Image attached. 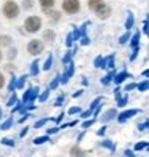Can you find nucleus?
<instances>
[{
  "mask_svg": "<svg viewBox=\"0 0 149 157\" xmlns=\"http://www.w3.org/2000/svg\"><path fill=\"white\" fill-rule=\"evenodd\" d=\"M117 101H119V103H117V106H120V108H124V106L127 104V101H128V96H124V98H119V99H117Z\"/></svg>",
  "mask_w": 149,
  "mask_h": 157,
  "instance_id": "36",
  "label": "nucleus"
},
{
  "mask_svg": "<svg viewBox=\"0 0 149 157\" xmlns=\"http://www.w3.org/2000/svg\"><path fill=\"white\" fill-rule=\"evenodd\" d=\"M63 10L67 15H74L80 10V2L79 0H63Z\"/></svg>",
  "mask_w": 149,
  "mask_h": 157,
  "instance_id": "4",
  "label": "nucleus"
},
{
  "mask_svg": "<svg viewBox=\"0 0 149 157\" xmlns=\"http://www.w3.org/2000/svg\"><path fill=\"white\" fill-rule=\"evenodd\" d=\"M136 88H138L139 91H147V88H149V80H147V78H144L143 82H139V83L136 85Z\"/></svg>",
  "mask_w": 149,
  "mask_h": 157,
  "instance_id": "18",
  "label": "nucleus"
},
{
  "mask_svg": "<svg viewBox=\"0 0 149 157\" xmlns=\"http://www.w3.org/2000/svg\"><path fill=\"white\" fill-rule=\"evenodd\" d=\"M99 146H101V147H106V149H109V151H112V152L116 151V144H114L112 141H109V140H104Z\"/></svg>",
  "mask_w": 149,
  "mask_h": 157,
  "instance_id": "17",
  "label": "nucleus"
},
{
  "mask_svg": "<svg viewBox=\"0 0 149 157\" xmlns=\"http://www.w3.org/2000/svg\"><path fill=\"white\" fill-rule=\"evenodd\" d=\"M59 78H61L59 75H56V77L53 78V82L50 83V90H55L56 87H58V85H59Z\"/></svg>",
  "mask_w": 149,
  "mask_h": 157,
  "instance_id": "32",
  "label": "nucleus"
},
{
  "mask_svg": "<svg viewBox=\"0 0 149 157\" xmlns=\"http://www.w3.org/2000/svg\"><path fill=\"white\" fill-rule=\"evenodd\" d=\"M47 122H48V119H47V117H45V119H40V120H37V122L34 124V127H35V128H40V127H44Z\"/></svg>",
  "mask_w": 149,
  "mask_h": 157,
  "instance_id": "34",
  "label": "nucleus"
},
{
  "mask_svg": "<svg viewBox=\"0 0 149 157\" xmlns=\"http://www.w3.org/2000/svg\"><path fill=\"white\" fill-rule=\"evenodd\" d=\"M16 53H18V50H16V48L10 50V52H8V58H10V59H15V58H16Z\"/></svg>",
  "mask_w": 149,
  "mask_h": 157,
  "instance_id": "40",
  "label": "nucleus"
},
{
  "mask_svg": "<svg viewBox=\"0 0 149 157\" xmlns=\"http://www.w3.org/2000/svg\"><path fill=\"white\" fill-rule=\"evenodd\" d=\"M74 63L71 61V63H67L66 64V71H64V74H63V77L59 78V82H63V83H67L69 82V78L74 75Z\"/></svg>",
  "mask_w": 149,
  "mask_h": 157,
  "instance_id": "7",
  "label": "nucleus"
},
{
  "mask_svg": "<svg viewBox=\"0 0 149 157\" xmlns=\"http://www.w3.org/2000/svg\"><path fill=\"white\" fill-rule=\"evenodd\" d=\"M139 112V109H130V111H125V112H122V114H117V120L120 124H124V122H127L128 119H132L133 116H136V114Z\"/></svg>",
  "mask_w": 149,
  "mask_h": 157,
  "instance_id": "8",
  "label": "nucleus"
},
{
  "mask_svg": "<svg viewBox=\"0 0 149 157\" xmlns=\"http://www.w3.org/2000/svg\"><path fill=\"white\" fill-rule=\"evenodd\" d=\"M133 23H135V16L132 15V13H128V18H127V21H125V27H127V31H130L132 27H133Z\"/></svg>",
  "mask_w": 149,
  "mask_h": 157,
  "instance_id": "19",
  "label": "nucleus"
},
{
  "mask_svg": "<svg viewBox=\"0 0 149 157\" xmlns=\"http://www.w3.org/2000/svg\"><path fill=\"white\" fill-rule=\"evenodd\" d=\"M103 59H104L103 56H98V58L95 59V66L96 67H103Z\"/></svg>",
  "mask_w": 149,
  "mask_h": 157,
  "instance_id": "39",
  "label": "nucleus"
},
{
  "mask_svg": "<svg viewBox=\"0 0 149 157\" xmlns=\"http://www.w3.org/2000/svg\"><path fill=\"white\" fill-rule=\"evenodd\" d=\"M39 74V61H34L31 64V75H37Z\"/></svg>",
  "mask_w": 149,
  "mask_h": 157,
  "instance_id": "27",
  "label": "nucleus"
},
{
  "mask_svg": "<svg viewBox=\"0 0 149 157\" xmlns=\"http://www.w3.org/2000/svg\"><path fill=\"white\" fill-rule=\"evenodd\" d=\"M52 66H53V56H48L47 61L44 63V71H50Z\"/></svg>",
  "mask_w": 149,
  "mask_h": 157,
  "instance_id": "25",
  "label": "nucleus"
},
{
  "mask_svg": "<svg viewBox=\"0 0 149 157\" xmlns=\"http://www.w3.org/2000/svg\"><path fill=\"white\" fill-rule=\"evenodd\" d=\"M39 93H40L39 88H29L24 93V96H23V103L24 104H32V101L39 96Z\"/></svg>",
  "mask_w": 149,
  "mask_h": 157,
  "instance_id": "5",
  "label": "nucleus"
},
{
  "mask_svg": "<svg viewBox=\"0 0 149 157\" xmlns=\"http://www.w3.org/2000/svg\"><path fill=\"white\" fill-rule=\"evenodd\" d=\"M79 112H80V108H77V106H74V108H71V109L67 111L69 116H74V114H79Z\"/></svg>",
  "mask_w": 149,
  "mask_h": 157,
  "instance_id": "38",
  "label": "nucleus"
},
{
  "mask_svg": "<svg viewBox=\"0 0 149 157\" xmlns=\"http://www.w3.org/2000/svg\"><path fill=\"white\" fill-rule=\"evenodd\" d=\"M125 155H127V157H135V155H133V151H128V149L125 151Z\"/></svg>",
  "mask_w": 149,
  "mask_h": 157,
  "instance_id": "53",
  "label": "nucleus"
},
{
  "mask_svg": "<svg viewBox=\"0 0 149 157\" xmlns=\"http://www.w3.org/2000/svg\"><path fill=\"white\" fill-rule=\"evenodd\" d=\"M27 130H29V128H27V127H26V128H24V130H23V132H21V136H26V133H27Z\"/></svg>",
  "mask_w": 149,
  "mask_h": 157,
  "instance_id": "55",
  "label": "nucleus"
},
{
  "mask_svg": "<svg viewBox=\"0 0 149 157\" xmlns=\"http://www.w3.org/2000/svg\"><path fill=\"white\" fill-rule=\"evenodd\" d=\"M135 88H136V83H128V85L125 87V91H132V90H135Z\"/></svg>",
  "mask_w": 149,
  "mask_h": 157,
  "instance_id": "47",
  "label": "nucleus"
},
{
  "mask_svg": "<svg viewBox=\"0 0 149 157\" xmlns=\"http://www.w3.org/2000/svg\"><path fill=\"white\" fill-rule=\"evenodd\" d=\"M128 40H130V35H128V34H125V35H122V37H120L119 42H120V44H127Z\"/></svg>",
  "mask_w": 149,
  "mask_h": 157,
  "instance_id": "43",
  "label": "nucleus"
},
{
  "mask_svg": "<svg viewBox=\"0 0 149 157\" xmlns=\"http://www.w3.org/2000/svg\"><path fill=\"white\" fill-rule=\"evenodd\" d=\"M130 47L132 48H139V32H136L133 35V37L130 39Z\"/></svg>",
  "mask_w": 149,
  "mask_h": 157,
  "instance_id": "16",
  "label": "nucleus"
},
{
  "mask_svg": "<svg viewBox=\"0 0 149 157\" xmlns=\"http://www.w3.org/2000/svg\"><path fill=\"white\" fill-rule=\"evenodd\" d=\"M44 48H45L44 42L39 40V39H32L29 44H27V53H31L32 56H37L44 52Z\"/></svg>",
  "mask_w": 149,
  "mask_h": 157,
  "instance_id": "3",
  "label": "nucleus"
},
{
  "mask_svg": "<svg viewBox=\"0 0 149 157\" xmlns=\"http://www.w3.org/2000/svg\"><path fill=\"white\" fill-rule=\"evenodd\" d=\"M80 40H82V42H80L82 45H88V44H90V39L87 37V35H82V37H80Z\"/></svg>",
  "mask_w": 149,
  "mask_h": 157,
  "instance_id": "44",
  "label": "nucleus"
},
{
  "mask_svg": "<svg viewBox=\"0 0 149 157\" xmlns=\"http://www.w3.org/2000/svg\"><path fill=\"white\" fill-rule=\"evenodd\" d=\"M45 13H47V16L50 18V19H53V21H59V13L56 11V10H45Z\"/></svg>",
  "mask_w": 149,
  "mask_h": 157,
  "instance_id": "15",
  "label": "nucleus"
},
{
  "mask_svg": "<svg viewBox=\"0 0 149 157\" xmlns=\"http://www.w3.org/2000/svg\"><path fill=\"white\" fill-rule=\"evenodd\" d=\"M5 87V75L0 72V88H3Z\"/></svg>",
  "mask_w": 149,
  "mask_h": 157,
  "instance_id": "49",
  "label": "nucleus"
},
{
  "mask_svg": "<svg viewBox=\"0 0 149 157\" xmlns=\"http://www.w3.org/2000/svg\"><path fill=\"white\" fill-rule=\"evenodd\" d=\"M23 6H24V10H31L34 3H32V0H23Z\"/></svg>",
  "mask_w": 149,
  "mask_h": 157,
  "instance_id": "35",
  "label": "nucleus"
},
{
  "mask_svg": "<svg viewBox=\"0 0 149 157\" xmlns=\"http://www.w3.org/2000/svg\"><path fill=\"white\" fill-rule=\"evenodd\" d=\"M26 75H23V77H19V78H16V90H21L24 87V82H26Z\"/></svg>",
  "mask_w": 149,
  "mask_h": 157,
  "instance_id": "28",
  "label": "nucleus"
},
{
  "mask_svg": "<svg viewBox=\"0 0 149 157\" xmlns=\"http://www.w3.org/2000/svg\"><path fill=\"white\" fill-rule=\"evenodd\" d=\"M2 116H3V112H2V109H0V119H2Z\"/></svg>",
  "mask_w": 149,
  "mask_h": 157,
  "instance_id": "58",
  "label": "nucleus"
},
{
  "mask_svg": "<svg viewBox=\"0 0 149 157\" xmlns=\"http://www.w3.org/2000/svg\"><path fill=\"white\" fill-rule=\"evenodd\" d=\"M101 101H103V98H99V96H98V98H95L93 101H91V104H90L88 111H91V112H93V111L98 108V106H99V103H101Z\"/></svg>",
  "mask_w": 149,
  "mask_h": 157,
  "instance_id": "20",
  "label": "nucleus"
},
{
  "mask_svg": "<svg viewBox=\"0 0 149 157\" xmlns=\"http://www.w3.org/2000/svg\"><path fill=\"white\" fill-rule=\"evenodd\" d=\"M88 116H91V111H85V112L80 114V117H82V119H87Z\"/></svg>",
  "mask_w": 149,
  "mask_h": 157,
  "instance_id": "50",
  "label": "nucleus"
},
{
  "mask_svg": "<svg viewBox=\"0 0 149 157\" xmlns=\"http://www.w3.org/2000/svg\"><path fill=\"white\" fill-rule=\"evenodd\" d=\"M144 149H147V141H141L135 144V151H144Z\"/></svg>",
  "mask_w": 149,
  "mask_h": 157,
  "instance_id": "23",
  "label": "nucleus"
},
{
  "mask_svg": "<svg viewBox=\"0 0 149 157\" xmlns=\"http://www.w3.org/2000/svg\"><path fill=\"white\" fill-rule=\"evenodd\" d=\"M40 27H42V19H40L39 16H29V18H26V21H24V29H26L27 32L35 34V32L40 31Z\"/></svg>",
  "mask_w": 149,
  "mask_h": 157,
  "instance_id": "2",
  "label": "nucleus"
},
{
  "mask_svg": "<svg viewBox=\"0 0 149 157\" xmlns=\"http://www.w3.org/2000/svg\"><path fill=\"white\" fill-rule=\"evenodd\" d=\"M138 52H139V48H133V53H132V56H130V59H132V61H133V59H136Z\"/></svg>",
  "mask_w": 149,
  "mask_h": 157,
  "instance_id": "46",
  "label": "nucleus"
},
{
  "mask_svg": "<svg viewBox=\"0 0 149 157\" xmlns=\"http://www.w3.org/2000/svg\"><path fill=\"white\" fill-rule=\"evenodd\" d=\"M2 143H3V144H6V146H15V141L10 140V138H3Z\"/></svg>",
  "mask_w": 149,
  "mask_h": 157,
  "instance_id": "42",
  "label": "nucleus"
},
{
  "mask_svg": "<svg viewBox=\"0 0 149 157\" xmlns=\"http://www.w3.org/2000/svg\"><path fill=\"white\" fill-rule=\"evenodd\" d=\"M58 130H59L58 127H53V128H48V130H47V133H48V135H55V133L58 132Z\"/></svg>",
  "mask_w": 149,
  "mask_h": 157,
  "instance_id": "48",
  "label": "nucleus"
},
{
  "mask_svg": "<svg viewBox=\"0 0 149 157\" xmlns=\"http://www.w3.org/2000/svg\"><path fill=\"white\" fill-rule=\"evenodd\" d=\"M82 95V90H79V91H75V93H74V98H77V96H80Z\"/></svg>",
  "mask_w": 149,
  "mask_h": 157,
  "instance_id": "56",
  "label": "nucleus"
},
{
  "mask_svg": "<svg viewBox=\"0 0 149 157\" xmlns=\"http://www.w3.org/2000/svg\"><path fill=\"white\" fill-rule=\"evenodd\" d=\"M112 77H114L112 74H108V75H104V77L101 78V83H103V85H109V83L112 82Z\"/></svg>",
  "mask_w": 149,
  "mask_h": 157,
  "instance_id": "30",
  "label": "nucleus"
},
{
  "mask_svg": "<svg viewBox=\"0 0 149 157\" xmlns=\"http://www.w3.org/2000/svg\"><path fill=\"white\" fill-rule=\"evenodd\" d=\"M39 3L44 10H50L55 6V0H39Z\"/></svg>",
  "mask_w": 149,
  "mask_h": 157,
  "instance_id": "13",
  "label": "nucleus"
},
{
  "mask_svg": "<svg viewBox=\"0 0 149 157\" xmlns=\"http://www.w3.org/2000/svg\"><path fill=\"white\" fill-rule=\"evenodd\" d=\"M69 155L71 157H85V151L79 144H74L72 147L69 149Z\"/></svg>",
  "mask_w": 149,
  "mask_h": 157,
  "instance_id": "9",
  "label": "nucleus"
},
{
  "mask_svg": "<svg viewBox=\"0 0 149 157\" xmlns=\"http://www.w3.org/2000/svg\"><path fill=\"white\" fill-rule=\"evenodd\" d=\"M114 96H116V99H119V98H120V90H119V88H116V91H114Z\"/></svg>",
  "mask_w": 149,
  "mask_h": 157,
  "instance_id": "52",
  "label": "nucleus"
},
{
  "mask_svg": "<svg viewBox=\"0 0 149 157\" xmlns=\"http://www.w3.org/2000/svg\"><path fill=\"white\" fill-rule=\"evenodd\" d=\"M44 40H48V42H52V40H55V32H53L52 29H48V31H45V34H44Z\"/></svg>",
  "mask_w": 149,
  "mask_h": 157,
  "instance_id": "22",
  "label": "nucleus"
},
{
  "mask_svg": "<svg viewBox=\"0 0 149 157\" xmlns=\"http://www.w3.org/2000/svg\"><path fill=\"white\" fill-rule=\"evenodd\" d=\"M138 128H139L141 132H146V128H147V120H144L143 124H139V125H138Z\"/></svg>",
  "mask_w": 149,
  "mask_h": 157,
  "instance_id": "45",
  "label": "nucleus"
},
{
  "mask_svg": "<svg viewBox=\"0 0 149 157\" xmlns=\"http://www.w3.org/2000/svg\"><path fill=\"white\" fill-rule=\"evenodd\" d=\"M128 77H130V74L127 72V71H122V72H119V74H116L114 77H112V80H114L117 85H120L125 78H128Z\"/></svg>",
  "mask_w": 149,
  "mask_h": 157,
  "instance_id": "11",
  "label": "nucleus"
},
{
  "mask_svg": "<svg viewBox=\"0 0 149 157\" xmlns=\"http://www.w3.org/2000/svg\"><path fill=\"white\" fill-rule=\"evenodd\" d=\"M16 90V77H11V80H10V85H8V91H15Z\"/></svg>",
  "mask_w": 149,
  "mask_h": 157,
  "instance_id": "31",
  "label": "nucleus"
},
{
  "mask_svg": "<svg viewBox=\"0 0 149 157\" xmlns=\"http://www.w3.org/2000/svg\"><path fill=\"white\" fill-rule=\"evenodd\" d=\"M93 122H95V119H90V120H85V122L82 124V127H83V128H88V127H91V125H93Z\"/></svg>",
  "mask_w": 149,
  "mask_h": 157,
  "instance_id": "41",
  "label": "nucleus"
},
{
  "mask_svg": "<svg viewBox=\"0 0 149 157\" xmlns=\"http://www.w3.org/2000/svg\"><path fill=\"white\" fill-rule=\"evenodd\" d=\"M11 125H13V119H8V120H5V122L0 125V130H8Z\"/></svg>",
  "mask_w": 149,
  "mask_h": 157,
  "instance_id": "29",
  "label": "nucleus"
},
{
  "mask_svg": "<svg viewBox=\"0 0 149 157\" xmlns=\"http://www.w3.org/2000/svg\"><path fill=\"white\" fill-rule=\"evenodd\" d=\"M116 117H117V111L116 109H109V111H106L103 114L101 120H103V122H111V120H114Z\"/></svg>",
  "mask_w": 149,
  "mask_h": 157,
  "instance_id": "10",
  "label": "nucleus"
},
{
  "mask_svg": "<svg viewBox=\"0 0 149 157\" xmlns=\"http://www.w3.org/2000/svg\"><path fill=\"white\" fill-rule=\"evenodd\" d=\"M3 15L5 18H8V19H16L18 15H19V6L16 2H13V0H8V2H5L3 3Z\"/></svg>",
  "mask_w": 149,
  "mask_h": 157,
  "instance_id": "1",
  "label": "nucleus"
},
{
  "mask_svg": "<svg viewBox=\"0 0 149 157\" xmlns=\"http://www.w3.org/2000/svg\"><path fill=\"white\" fill-rule=\"evenodd\" d=\"M96 133L99 135V136H101V135H104V133H106V127H101V128H99V130H98Z\"/></svg>",
  "mask_w": 149,
  "mask_h": 157,
  "instance_id": "51",
  "label": "nucleus"
},
{
  "mask_svg": "<svg viewBox=\"0 0 149 157\" xmlns=\"http://www.w3.org/2000/svg\"><path fill=\"white\" fill-rule=\"evenodd\" d=\"M144 34H147V19H144V27H143Z\"/></svg>",
  "mask_w": 149,
  "mask_h": 157,
  "instance_id": "54",
  "label": "nucleus"
},
{
  "mask_svg": "<svg viewBox=\"0 0 149 157\" xmlns=\"http://www.w3.org/2000/svg\"><path fill=\"white\" fill-rule=\"evenodd\" d=\"M72 44H74V37H72V32H71L66 37V47H72Z\"/></svg>",
  "mask_w": 149,
  "mask_h": 157,
  "instance_id": "37",
  "label": "nucleus"
},
{
  "mask_svg": "<svg viewBox=\"0 0 149 157\" xmlns=\"http://www.w3.org/2000/svg\"><path fill=\"white\" fill-rule=\"evenodd\" d=\"M72 56H74V52H71V50H69V52H67L64 56H63V64L66 66L67 63H71V59H72Z\"/></svg>",
  "mask_w": 149,
  "mask_h": 157,
  "instance_id": "24",
  "label": "nucleus"
},
{
  "mask_svg": "<svg viewBox=\"0 0 149 157\" xmlns=\"http://www.w3.org/2000/svg\"><path fill=\"white\" fill-rule=\"evenodd\" d=\"M47 141H50V138H48V135H45V136H37L34 140V144H44V143H47Z\"/></svg>",
  "mask_w": 149,
  "mask_h": 157,
  "instance_id": "21",
  "label": "nucleus"
},
{
  "mask_svg": "<svg viewBox=\"0 0 149 157\" xmlns=\"http://www.w3.org/2000/svg\"><path fill=\"white\" fill-rule=\"evenodd\" d=\"M111 11H112V10H111V6H109L108 3H103V5H101V6H99V8L95 11V13L98 15V18H99V19H108V18L111 16Z\"/></svg>",
  "mask_w": 149,
  "mask_h": 157,
  "instance_id": "6",
  "label": "nucleus"
},
{
  "mask_svg": "<svg viewBox=\"0 0 149 157\" xmlns=\"http://www.w3.org/2000/svg\"><path fill=\"white\" fill-rule=\"evenodd\" d=\"M16 103H18V96H16L15 91H13V95L10 96V99H8V103H6V106H10V108H13V106H15Z\"/></svg>",
  "mask_w": 149,
  "mask_h": 157,
  "instance_id": "26",
  "label": "nucleus"
},
{
  "mask_svg": "<svg viewBox=\"0 0 149 157\" xmlns=\"http://www.w3.org/2000/svg\"><path fill=\"white\" fill-rule=\"evenodd\" d=\"M48 95H50V90H45L44 91V93H42V95H39L37 98H39V101L40 103H44V101H47V98H48Z\"/></svg>",
  "mask_w": 149,
  "mask_h": 157,
  "instance_id": "33",
  "label": "nucleus"
},
{
  "mask_svg": "<svg viewBox=\"0 0 149 157\" xmlns=\"http://www.w3.org/2000/svg\"><path fill=\"white\" fill-rule=\"evenodd\" d=\"M11 37L10 35H0V47H10L11 45Z\"/></svg>",
  "mask_w": 149,
  "mask_h": 157,
  "instance_id": "14",
  "label": "nucleus"
},
{
  "mask_svg": "<svg viewBox=\"0 0 149 157\" xmlns=\"http://www.w3.org/2000/svg\"><path fill=\"white\" fill-rule=\"evenodd\" d=\"M103 3H104V0H88V8L91 11H96Z\"/></svg>",
  "mask_w": 149,
  "mask_h": 157,
  "instance_id": "12",
  "label": "nucleus"
},
{
  "mask_svg": "<svg viewBox=\"0 0 149 157\" xmlns=\"http://www.w3.org/2000/svg\"><path fill=\"white\" fill-rule=\"evenodd\" d=\"M2 58H3V55H2V50H0V61H2Z\"/></svg>",
  "mask_w": 149,
  "mask_h": 157,
  "instance_id": "57",
  "label": "nucleus"
}]
</instances>
